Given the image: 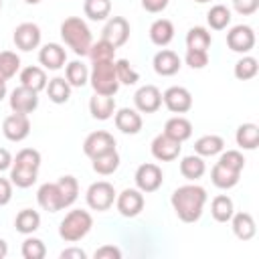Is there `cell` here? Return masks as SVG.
<instances>
[{"instance_id":"obj_1","label":"cell","mask_w":259,"mask_h":259,"mask_svg":"<svg viewBox=\"0 0 259 259\" xmlns=\"http://www.w3.org/2000/svg\"><path fill=\"white\" fill-rule=\"evenodd\" d=\"M172 206L180 221L194 223L202 214V206L206 202V190L198 184H184L172 192Z\"/></svg>"},{"instance_id":"obj_2","label":"cell","mask_w":259,"mask_h":259,"mask_svg":"<svg viewBox=\"0 0 259 259\" xmlns=\"http://www.w3.org/2000/svg\"><path fill=\"white\" fill-rule=\"evenodd\" d=\"M61 36L63 40L75 51V55H87L91 45H93V38H91V30L89 26L85 24L83 18L79 16H69L63 20L61 24Z\"/></svg>"},{"instance_id":"obj_3","label":"cell","mask_w":259,"mask_h":259,"mask_svg":"<svg viewBox=\"0 0 259 259\" xmlns=\"http://www.w3.org/2000/svg\"><path fill=\"white\" fill-rule=\"evenodd\" d=\"M91 227H93V217L83 208H75V210H69L65 214V219L61 221L59 235L63 241L75 243V241L83 239L91 231Z\"/></svg>"},{"instance_id":"obj_4","label":"cell","mask_w":259,"mask_h":259,"mask_svg":"<svg viewBox=\"0 0 259 259\" xmlns=\"http://www.w3.org/2000/svg\"><path fill=\"white\" fill-rule=\"evenodd\" d=\"M89 81H91V87H93L95 93L115 95L117 89H119V81L115 77V65H113V61H97V63H93Z\"/></svg>"},{"instance_id":"obj_5","label":"cell","mask_w":259,"mask_h":259,"mask_svg":"<svg viewBox=\"0 0 259 259\" xmlns=\"http://www.w3.org/2000/svg\"><path fill=\"white\" fill-rule=\"evenodd\" d=\"M113 200H115V188L107 180L93 182L87 188V204L93 210H107L113 204Z\"/></svg>"},{"instance_id":"obj_6","label":"cell","mask_w":259,"mask_h":259,"mask_svg":"<svg viewBox=\"0 0 259 259\" xmlns=\"http://www.w3.org/2000/svg\"><path fill=\"white\" fill-rule=\"evenodd\" d=\"M38 105V91L26 87V85H18L12 93H10V107L14 113H24L28 115L30 111H34Z\"/></svg>"},{"instance_id":"obj_7","label":"cell","mask_w":259,"mask_h":259,"mask_svg":"<svg viewBox=\"0 0 259 259\" xmlns=\"http://www.w3.org/2000/svg\"><path fill=\"white\" fill-rule=\"evenodd\" d=\"M164 176H162V168L158 164L146 162L142 166H138L136 170V184L142 192H154L160 188Z\"/></svg>"},{"instance_id":"obj_8","label":"cell","mask_w":259,"mask_h":259,"mask_svg":"<svg viewBox=\"0 0 259 259\" xmlns=\"http://www.w3.org/2000/svg\"><path fill=\"white\" fill-rule=\"evenodd\" d=\"M227 45L235 53H249L255 47V32L247 24H237L227 32Z\"/></svg>"},{"instance_id":"obj_9","label":"cell","mask_w":259,"mask_h":259,"mask_svg":"<svg viewBox=\"0 0 259 259\" xmlns=\"http://www.w3.org/2000/svg\"><path fill=\"white\" fill-rule=\"evenodd\" d=\"M166 107L172 111V113H186L190 107H192V95L186 87H180V85H172L164 91L162 95Z\"/></svg>"},{"instance_id":"obj_10","label":"cell","mask_w":259,"mask_h":259,"mask_svg":"<svg viewBox=\"0 0 259 259\" xmlns=\"http://www.w3.org/2000/svg\"><path fill=\"white\" fill-rule=\"evenodd\" d=\"M113 148H115V140H113V136H111L109 132H105V130H97V132L89 134V136L85 138V142H83V152H85L89 158H95V156H99V154H103V152H109V150H113Z\"/></svg>"},{"instance_id":"obj_11","label":"cell","mask_w":259,"mask_h":259,"mask_svg":"<svg viewBox=\"0 0 259 259\" xmlns=\"http://www.w3.org/2000/svg\"><path fill=\"white\" fill-rule=\"evenodd\" d=\"M180 144H182V142H178V140H174V138H170V136H166V134L162 132V134H158V136L154 138V142H152V154H154V158L160 160V162L176 160L178 154H180V148H182Z\"/></svg>"},{"instance_id":"obj_12","label":"cell","mask_w":259,"mask_h":259,"mask_svg":"<svg viewBox=\"0 0 259 259\" xmlns=\"http://www.w3.org/2000/svg\"><path fill=\"white\" fill-rule=\"evenodd\" d=\"M130 36V22L123 18V16H113L111 20H107V24L103 26V32H101V38L111 42L115 49L121 47Z\"/></svg>"},{"instance_id":"obj_13","label":"cell","mask_w":259,"mask_h":259,"mask_svg":"<svg viewBox=\"0 0 259 259\" xmlns=\"http://www.w3.org/2000/svg\"><path fill=\"white\" fill-rule=\"evenodd\" d=\"M14 45L20 51H32L40 42V28L34 22H22L14 28Z\"/></svg>"},{"instance_id":"obj_14","label":"cell","mask_w":259,"mask_h":259,"mask_svg":"<svg viewBox=\"0 0 259 259\" xmlns=\"http://www.w3.org/2000/svg\"><path fill=\"white\" fill-rule=\"evenodd\" d=\"M2 132L10 142H20L30 134V121L28 115L24 113H12L4 119L2 123Z\"/></svg>"},{"instance_id":"obj_15","label":"cell","mask_w":259,"mask_h":259,"mask_svg":"<svg viewBox=\"0 0 259 259\" xmlns=\"http://www.w3.org/2000/svg\"><path fill=\"white\" fill-rule=\"evenodd\" d=\"M134 101H136V107L144 113H154L160 105H162V93L156 85H144L136 91L134 95Z\"/></svg>"},{"instance_id":"obj_16","label":"cell","mask_w":259,"mask_h":259,"mask_svg":"<svg viewBox=\"0 0 259 259\" xmlns=\"http://www.w3.org/2000/svg\"><path fill=\"white\" fill-rule=\"evenodd\" d=\"M144 208V196L140 190L136 188H125L119 196H117V210L119 214L132 219V217H138Z\"/></svg>"},{"instance_id":"obj_17","label":"cell","mask_w":259,"mask_h":259,"mask_svg":"<svg viewBox=\"0 0 259 259\" xmlns=\"http://www.w3.org/2000/svg\"><path fill=\"white\" fill-rule=\"evenodd\" d=\"M38 61H40V65H42L45 69L57 71V69H61V67L65 65L67 53H65V49H63L61 45H57V42H47V45L40 49V53H38Z\"/></svg>"},{"instance_id":"obj_18","label":"cell","mask_w":259,"mask_h":259,"mask_svg":"<svg viewBox=\"0 0 259 259\" xmlns=\"http://www.w3.org/2000/svg\"><path fill=\"white\" fill-rule=\"evenodd\" d=\"M154 71L162 77H170L174 73L180 71V57L170 51V49H162L154 55Z\"/></svg>"},{"instance_id":"obj_19","label":"cell","mask_w":259,"mask_h":259,"mask_svg":"<svg viewBox=\"0 0 259 259\" xmlns=\"http://www.w3.org/2000/svg\"><path fill=\"white\" fill-rule=\"evenodd\" d=\"M36 198H38V204L45 210H49V212H57V210L63 208V204H61V192H59L57 182H45L38 188Z\"/></svg>"},{"instance_id":"obj_20","label":"cell","mask_w":259,"mask_h":259,"mask_svg":"<svg viewBox=\"0 0 259 259\" xmlns=\"http://www.w3.org/2000/svg\"><path fill=\"white\" fill-rule=\"evenodd\" d=\"M89 111L95 119H109L115 111V99L113 95H101V93H95L91 99H89Z\"/></svg>"},{"instance_id":"obj_21","label":"cell","mask_w":259,"mask_h":259,"mask_svg":"<svg viewBox=\"0 0 259 259\" xmlns=\"http://www.w3.org/2000/svg\"><path fill=\"white\" fill-rule=\"evenodd\" d=\"M115 127L123 134H138L142 130V115L136 109L121 107L115 113Z\"/></svg>"},{"instance_id":"obj_22","label":"cell","mask_w":259,"mask_h":259,"mask_svg":"<svg viewBox=\"0 0 259 259\" xmlns=\"http://www.w3.org/2000/svg\"><path fill=\"white\" fill-rule=\"evenodd\" d=\"M174 38V24L168 18H158L150 26V40L158 47H166Z\"/></svg>"},{"instance_id":"obj_23","label":"cell","mask_w":259,"mask_h":259,"mask_svg":"<svg viewBox=\"0 0 259 259\" xmlns=\"http://www.w3.org/2000/svg\"><path fill=\"white\" fill-rule=\"evenodd\" d=\"M164 134L170 136V138H174V140H178V142H184L192 134V123L186 117H182V115L170 117L166 121V125H164Z\"/></svg>"},{"instance_id":"obj_24","label":"cell","mask_w":259,"mask_h":259,"mask_svg":"<svg viewBox=\"0 0 259 259\" xmlns=\"http://www.w3.org/2000/svg\"><path fill=\"white\" fill-rule=\"evenodd\" d=\"M91 162H93V170H95L97 174L107 176V174H113V172L117 170V166H119V154H117V150L113 148V150H109V152H103V154L91 158Z\"/></svg>"},{"instance_id":"obj_25","label":"cell","mask_w":259,"mask_h":259,"mask_svg":"<svg viewBox=\"0 0 259 259\" xmlns=\"http://www.w3.org/2000/svg\"><path fill=\"white\" fill-rule=\"evenodd\" d=\"M239 176H241V172H235V170L223 166L221 162H217L212 166V172H210L212 184L219 186V188H233L239 182Z\"/></svg>"},{"instance_id":"obj_26","label":"cell","mask_w":259,"mask_h":259,"mask_svg":"<svg viewBox=\"0 0 259 259\" xmlns=\"http://www.w3.org/2000/svg\"><path fill=\"white\" fill-rule=\"evenodd\" d=\"M14 227H16L18 233L30 235L40 227V214L32 208H22L14 219Z\"/></svg>"},{"instance_id":"obj_27","label":"cell","mask_w":259,"mask_h":259,"mask_svg":"<svg viewBox=\"0 0 259 259\" xmlns=\"http://www.w3.org/2000/svg\"><path fill=\"white\" fill-rule=\"evenodd\" d=\"M233 219V231L241 241H249L255 235V219L249 212H237Z\"/></svg>"},{"instance_id":"obj_28","label":"cell","mask_w":259,"mask_h":259,"mask_svg":"<svg viewBox=\"0 0 259 259\" xmlns=\"http://www.w3.org/2000/svg\"><path fill=\"white\" fill-rule=\"evenodd\" d=\"M20 85H26V87H30L34 91L45 89L47 87V73H45V69L42 67H34V65L22 69V73H20Z\"/></svg>"},{"instance_id":"obj_29","label":"cell","mask_w":259,"mask_h":259,"mask_svg":"<svg viewBox=\"0 0 259 259\" xmlns=\"http://www.w3.org/2000/svg\"><path fill=\"white\" fill-rule=\"evenodd\" d=\"M223 148H225V140L214 134H206L194 142V150L198 156H214L223 152Z\"/></svg>"},{"instance_id":"obj_30","label":"cell","mask_w":259,"mask_h":259,"mask_svg":"<svg viewBox=\"0 0 259 259\" xmlns=\"http://www.w3.org/2000/svg\"><path fill=\"white\" fill-rule=\"evenodd\" d=\"M47 95L53 103H67L71 97V85L63 77H55L47 85Z\"/></svg>"},{"instance_id":"obj_31","label":"cell","mask_w":259,"mask_h":259,"mask_svg":"<svg viewBox=\"0 0 259 259\" xmlns=\"http://www.w3.org/2000/svg\"><path fill=\"white\" fill-rule=\"evenodd\" d=\"M57 186H59V192H61V204L63 208L71 206L75 200H77V194H79V184H77V178L73 176H61L57 180Z\"/></svg>"},{"instance_id":"obj_32","label":"cell","mask_w":259,"mask_h":259,"mask_svg":"<svg viewBox=\"0 0 259 259\" xmlns=\"http://www.w3.org/2000/svg\"><path fill=\"white\" fill-rule=\"evenodd\" d=\"M237 144L243 150H255L259 146V125L255 123H243L237 130Z\"/></svg>"},{"instance_id":"obj_33","label":"cell","mask_w":259,"mask_h":259,"mask_svg":"<svg viewBox=\"0 0 259 259\" xmlns=\"http://www.w3.org/2000/svg\"><path fill=\"white\" fill-rule=\"evenodd\" d=\"M233 210H235V208H233V200H231L227 194H219V196H214L212 202H210V214H212V219L219 221V223L231 221Z\"/></svg>"},{"instance_id":"obj_34","label":"cell","mask_w":259,"mask_h":259,"mask_svg":"<svg viewBox=\"0 0 259 259\" xmlns=\"http://www.w3.org/2000/svg\"><path fill=\"white\" fill-rule=\"evenodd\" d=\"M36 176H38V170L34 168H28V166H18L14 164L12 170H10V182L16 184L18 188H28L36 182Z\"/></svg>"},{"instance_id":"obj_35","label":"cell","mask_w":259,"mask_h":259,"mask_svg":"<svg viewBox=\"0 0 259 259\" xmlns=\"http://www.w3.org/2000/svg\"><path fill=\"white\" fill-rule=\"evenodd\" d=\"M206 166H204V160L200 156H184L182 162H180V174L188 180H196L204 174Z\"/></svg>"},{"instance_id":"obj_36","label":"cell","mask_w":259,"mask_h":259,"mask_svg":"<svg viewBox=\"0 0 259 259\" xmlns=\"http://www.w3.org/2000/svg\"><path fill=\"white\" fill-rule=\"evenodd\" d=\"M210 32L204 26H192L186 34V47L194 51H206L210 47Z\"/></svg>"},{"instance_id":"obj_37","label":"cell","mask_w":259,"mask_h":259,"mask_svg":"<svg viewBox=\"0 0 259 259\" xmlns=\"http://www.w3.org/2000/svg\"><path fill=\"white\" fill-rule=\"evenodd\" d=\"M206 20H208V26H210V28L223 30V28H227V24L231 22V10H229L225 4H214V6L206 12Z\"/></svg>"},{"instance_id":"obj_38","label":"cell","mask_w":259,"mask_h":259,"mask_svg":"<svg viewBox=\"0 0 259 259\" xmlns=\"http://www.w3.org/2000/svg\"><path fill=\"white\" fill-rule=\"evenodd\" d=\"M65 77H67L69 85L83 87L87 83V79H89V71H87V67L81 61H71L67 65V69H65Z\"/></svg>"},{"instance_id":"obj_39","label":"cell","mask_w":259,"mask_h":259,"mask_svg":"<svg viewBox=\"0 0 259 259\" xmlns=\"http://www.w3.org/2000/svg\"><path fill=\"white\" fill-rule=\"evenodd\" d=\"M83 12L91 20H103L111 12V2L109 0H85Z\"/></svg>"},{"instance_id":"obj_40","label":"cell","mask_w":259,"mask_h":259,"mask_svg":"<svg viewBox=\"0 0 259 259\" xmlns=\"http://www.w3.org/2000/svg\"><path fill=\"white\" fill-rule=\"evenodd\" d=\"M20 67V59L12 51H2L0 53V81L10 79Z\"/></svg>"},{"instance_id":"obj_41","label":"cell","mask_w":259,"mask_h":259,"mask_svg":"<svg viewBox=\"0 0 259 259\" xmlns=\"http://www.w3.org/2000/svg\"><path fill=\"white\" fill-rule=\"evenodd\" d=\"M113 65H115V77H117L119 83H123V85H134V83H138L140 75H138V71L130 65L127 59H117V61H113Z\"/></svg>"},{"instance_id":"obj_42","label":"cell","mask_w":259,"mask_h":259,"mask_svg":"<svg viewBox=\"0 0 259 259\" xmlns=\"http://www.w3.org/2000/svg\"><path fill=\"white\" fill-rule=\"evenodd\" d=\"M87 55L91 57L93 63H97V61H113V57H115V47H113L111 42H107V40L101 38V40H97V42L91 45V49H89Z\"/></svg>"},{"instance_id":"obj_43","label":"cell","mask_w":259,"mask_h":259,"mask_svg":"<svg viewBox=\"0 0 259 259\" xmlns=\"http://www.w3.org/2000/svg\"><path fill=\"white\" fill-rule=\"evenodd\" d=\"M257 71H259V65H257V59L255 57H243L235 65V77L241 79V81L253 79L257 75Z\"/></svg>"},{"instance_id":"obj_44","label":"cell","mask_w":259,"mask_h":259,"mask_svg":"<svg viewBox=\"0 0 259 259\" xmlns=\"http://www.w3.org/2000/svg\"><path fill=\"white\" fill-rule=\"evenodd\" d=\"M12 164H18V166H28V168H34L38 170L40 166V152L34 150V148H24L16 154V158L12 160Z\"/></svg>"},{"instance_id":"obj_45","label":"cell","mask_w":259,"mask_h":259,"mask_svg":"<svg viewBox=\"0 0 259 259\" xmlns=\"http://www.w3.org/2000/svg\"><path fill=\"white\" fill-rule=\"evenodd\" d=\"M45 255H47V249H45V243L40 239L28 237L22 243V257L24 259H42Z\"/></svg>"},{"instance_id":"obj_46","label":"cell","mask_w":259,"mask_h":259,"mask_svg":"<svg viewBox=\"0 0 259 259\" xmlns=\"http://www.w3.org/2000/svg\"><path fill=\"white\" fill-rule=\"evenodd\" d=\"M219 162L223 166L235 170V172H241L245 168V158H243V154L239 150H227V152H223L221 158H219Z\"/></svg>"},{"instance_id":"obj_47","label":"cell","mask_w":259,"mask_h":259,"mask_svg":"<svg viewBox=\"0 0 259 259\" xmlns=\"http://www.w3.org/2000/svg\"><path fill=\"white\" fill-rule=\"evenodd\" d=\"M186 65L192 69H202L208 65V55L206 51H194V49H186Z\"/></svg>"},{"instance_id":"obj_48","label":"cell","mask_w":259,"mask_h":259,"mask_svg":"<svg viewBox=\"0 0 259 259\" xmlns=\"http://www.w3.org/2000/svg\"><path fill=\"white\" fill-rule=\"evenodd\" d=\"M93 257H95V259H119V257H121V251H119L115 245H103V247H99V249L95 251Z\"/></svg>"},{"instance_id":"obj_49","label":"cell","mask_w":259,"mask_h":259,"mask_svg":"<svg viewBox=\"0 0 259 259\" xmlns=\"http://www.w3.org/2000/svg\"><path fill=\"white\" fill-rule=\"evenodd\" d=\"M233 4H235V10L239 12V14H253L257 8H259V0H233Z\"/></svg>"},{"instance_id":"obj_50","label":"cell","mask_w":259,"mask_h":259,"mask_svg":"<svg viewBox=\"0 0 259 259\" xmlns=\"http://www.w3.org/2000/svg\"><path fill=\"white\" fill-rule=\"evenodd\" d=\"M12 198V182L8 178H0V206L8 204Z\"/></svg>"},{"instance_id":"obj_51","label":"cell","mask_w":259,"mask_h":259,"mask_svg":"<svg viewBox=\"0 0 259 259\" xmlns=\"http://www.w3.org/2000/svg\"><path fill=\"white\" fill-rule=\"evenodd\" d=\"M142 6L148 12H162L168 6V0H142Z\"/></svg>"},{"instance_id":"obj_52","label":"cell","mask_w":259,"mask_h":259,"mask_svg":"<svg viewBox=\"0 0 259 259\" xmlns=\"http://www.w3.org/2000/svg\"><path fill=\"white\" fill-rule=\"evenodd\" d=\"M61 259H85V251L77 249V247H71V249L61 251Z\"/></svg>"},{"instance_id":"obj_53","label":"cell","mask_w":259,"mask_h":259,"mask_svg":"<svg viewBox=\"0 0 259 259\" xmlns=\"http://www.w3.org/2000/svg\"><path fill=\"white\" fill-rule=\"evenodd\" d=\"M10 164H12V156H10V152H8L6 148H0V172L6 170V168H10Z\"/></svg>"},{"instance_id":"obj_54","label":"cell","mask_w":259,"mask_h":259,"mask_svg":"<svg viewBox=\"0 0 259 259\" xmlns=\"http://www.w3.org/2000/svg\"><path fill=\"white\" fill-rule=\"evenodd\" d=\"M6 253H8V245H6V241H4V239H0V259H2V257H6Z\"/></svg>"},{"instance_id":"obj_55","label":"cell","mask_w":259,"mask_h":259,"mask_svg":"<svg viewBox=\"0 0 259 259\" xmlns=\"http://www.w3.org/2000/svg\"><path fill=\"white\" fill-rule=\"evenodd\" d=\"M6 95V81H0V99Z\"/></svg>"},{"instance_id":"obj_56","label":"cell","mask_w":259,"mask_h":259,"mask_svg":"<svg viewBox=\"0 0 259 259\" xmlns=\"http://www.w3.org/2000/svg\"><path fill=\"white\" fill-rule=\"evenodd\" d=\"M26 2H28V4H38L40 0H26Z\"/></svg>"},{"instance_id":"obj_57","label":"cell","mask_w":259,"mask_h":259,"mask_svg":"<svg viewBox=\"0 0 259 259\" xmlns=\"http://www.w3.org/2000/svg\"><path fill=\"white\" fill-rule=\"evenodd\" d=\"M194 2H200L202 4V2H210V0H194Z\"/></svg>"},{"instance_id":"obj_58","label":"cell","mask_w":259,"mask_h":259,"mask_svg":"<svg viewBox=\"0 0 259 259\" xmlns=\"http://www.w3.org/2000/svg\"><path fill=\"white\" fill-rule=\"evenodd\" d=\"M0 8H2V0H0Z\"/></svg>"}]
</instances>
